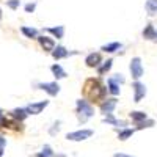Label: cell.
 <instances>
[{"instance_id": "obj_1", "label": "cell", "mask_w": 157, "mask_h": 157, "mask_svg": "<svg viewBox=\"0 0 157 157\" xmlns=\"http://www.w3.org/2000/svg\"><path fill=\"white\" fill-rule=\"evenodd\" d=\"M107 88L104 86L98 78H88L83 85V94L88 99V102H104L107 96Z\"/></svg>"}, {"instance_id": "obj_2", "label": "cell", "mask_w": 157, "mask_h": 157, "mask_svg": "<svg viewBox=\"0 0 157 157\" xmlns=\"http://www.w3.org/2000/svg\"><path fill=\"white\" fill-rule=\"evenodd\" d=\"M75 115L77 120L80 121L82 124H85L90 118L94 116V107L85 99H78L77 101V109H75Z\"/></svg>"}, {"instance_id": "obj_3", "label": "cell", "mask_w": 157, "mask_h": 157, "mask_svg": "<svg viewBox=\"0 0 157 157\" xmlns=\"http://www.w3.org/2000/svg\"><path fill=\"white\" fill-rule=\"evenodd\" d=\"M129 69H130V75H132L134 80H140V78L143 77V72H145L143 64H141V58L140 57H134L132 60H130Z\"/></svg>"}, {"instance_id": "obj_4", "label": "cell", "mask_w": 157, "mask_h": 157, "mask_svg": "<svg viewBox=\"0 0 157 157\" xmlns=\"http://www.w3.org/2000/svg\"><path fill=\"white\" fill-rule=\"evenodd\" d=\"M94 132L91 129H80V130H74V132H69L66 134V140H71V141H83L86 138H90Z\"/></svg>"}, {"instance_id": "obj_5", "label": "cell", "mask_w": 157, "mask_h": 157, "mask_svg": "<svg viewBox=\"0 0 157 157\" xmlns=\"http://www.w3.org/2000/svg\"><path fill=\"white\" fill-rule=\"evenodd\" d=\"M132 88H134V102H141V99L146 96V86L145 83H141L140 80H135L132 83Z\"/></svg>"}, {"instance_id": "obj_6", "label": "cell", "mask_w": 157, "mask_h": 157, "mask_svg": "<svg viewBox=\"0 0 157 157\" xmlns=\"http://www.w3.org/2000/svg\"><path fill=\"white\" fill-rule=\"evenodd\" d=\"M118 105V101L116 98H112V99H105L102 104H101V113L104 116H109V115H113V110L116 109Z\"/></svg>"}, {"instance_id": "obj_7", "label": "cell", "mask_w": 157, "mask_h": 157, "mask_svg": "<svg viewBox=\"0 0 157 157\" xmlns=\"http://www.w3.org/2000/svg\"><path fill=\"white\" fill-rule=\"evenodd\" d=\"M39 90L46 91L49 96H57L60 93V85L57 82H44V83H39L38 85Z\"/></svg>"}, {"instance_id": "obj_8", "label": "cell", "mask_w": 157, "mask_h": 157, "mask_svg": "<svg viewBox=\"0 0 157 157\" xmlns=\"http://www.w3.org/2000/svg\"><path fill=\"white\" fill-rule=\"evenodd\" d=\"M47 105H49V101L44 99V101H39V102H32V104H29L25 109H27L29 115H39Z\"/></svg>"}, {"instance_id": "obj_9", "label": "cell", "mask_w": 157, "mask_h": 157, "mask_svg": "<svg viewBox=\"0 0 157 157\" xmlns=\"http://www.w3.org/2000/svg\"><path fill=\"white\" fill-rule=\"evenodd\" d=\"M85 64L88 68H99L102 64L101 54H99V52H91V54H88L86 58H85Z\"/></svg>"}, {"instance_id": "obj_10", "label": "cell", "mask_w": 157, "mask_h": 157, "mask_svg": "<svg viewBox=\"0 0 157 157\" xmlns=\"http://www.w3.org/2000/svg\"><path fill=\"white\" fill-rule=\"evenodd\" d=\"M38 43H39V46H41L46 52H50V54H52V50L55 49V41H54V38H52V36H46V35L38 36Z\"/></svg>"}, {"instance_id": "obj_11", "label": "cell", "mask_w": 157, "mask_h": 157, "mask_svg": "<svg viewBox=\"0 0 157 157\" xmlns=\"http://www.w3.org/2000/svg\"><path fill=\"white\" fill-rule=\"evenodd\" d=\"M107 90H109V93L112 96H118L121 93V88H120V83H118L113 77H110L109 80H107Z\"/></svg>"}, {"instance_id": "obj_12", "label": "cell", "mask_w": 157, "mask_h": 157, "mask_svg": "<svg viewBox=\"0 0 157 157\" xmlns=\"http://www.w3.org/2000/svg\"><path fill=\"white\" fill-rule=\"evenodd\" d=\"M52 57H54L55 60L68 58L69 57V50H66V47H63V46H57L54 50H52Z\"/></svg>"}, {"instance_id": "obj_13", "label": "cell", "mask_w": 157, "mask_h": 157, "mask_svg": "<svg viewBox=\"0 0 157 157\" xmlns=\"http://www.w3.org/2000/svg\"><path fill=\"white\" fill-rule=\"evenodd\" d=\"M46 32L50 33L52 36L57 38V39H61L64 36V27H63V25H58V27H47Z\"/></svg>"}, {"instance_id": "obj_14", "label": "cell", "mask_w": 157, "mask_h": 157, "mask_svg": "<svg viewBox=\"0 0 157 157\" xmlns=\"http://www.w3.org/2000/svg\"><path fill=\"white\" fill-rule=\"evenodd\" d=\"M130 120H132L135 124H138V123H141V121H145V120H148V115L145 113V112H140V110H135V112H130Z\"/></svg>"}, {"instance_id": "obj_15", "label": "cell", "mask_w": 157, "mask_h": 157, "mask_svg": "<svg viewBox=\"0 0 157 157\" xmlns=\"http://www.w3.org/2000/svg\"><path fill=\"white\" fill-rule=\"evenodd\" d=\"M104 123H107V124H110V126H115V127L120 126L121 129H124V126H126V121H123V120H116L113 115H109V116L104 118Z\"/></svg>"}, {"instance_id": "obj_16", "label": "cell", "mask_w": 157, "mask_h": 157, "mask_svg": "<svg viewBox=\"0 0 157 157\" xmlns=\"http://www.w3.org/2000/svg\"><path fill=\"white\" fill-rule=\"evenodd\" d=\"M50 71H52V74L55 75V78L58 80V78H64L68 74H66V71H64L58 63H55V64H52V68H50Z\"/></svg>"}, {"instance_id": "obj_17", "label": "cell", "mask_w": 157, "mask_h": 157, "mask_svg": "<svg viewBox=\"0 0 157 157\" xmlns=\"http://www.w3.org/2000/svg\"><path fill=\"white\" fill-rule=\"evenodd\" d=\"M143 38L145 39H155V35H157V30H155V27L152 24H149V25H146L145 27V30H143Z\"/></svg>"}, {"instance_id": "obj_18", "label": "cell", "mask_w": 157, "mask_h": 157, "mask_svg": "<svg viewBox=\"0 0 157 157\" xmlns=\"http://www.w3.org/2000/svg\"><path fill=\"white\" fill-rule=\"evenodd\" d=\"M145 10L149 16H157V0H146Z\"/></svg>"}, {"instance_id": "obj_19", "label": "cell", "mask_w": 157, "mask_h": 157, "mask_svg": "<svg viewBox=\"0 0 157 157\" xmlns=\"http://www.w3.org/2000/svg\"><path fill=\"white\" fill-rule=\"evenodd\" d=\"M123 46H121V43H109V44H105V46H102V52H105V54H115L116 50H120Z\"/></svg>"}, {"instance_id": "obj_20", "label": "cell", "mask_w": 157, "mask_h": 157, "mask_svg": "<svg viewBox=\"0 0 157 157\" xmlns=\"http://www.w3.org/2000/svg\"><path fill=\"white\" fill-rule=\"evenodd\" d=\"M11 116L16 118V120H19V121H24L25 118L29 116V112H27V109H14L11 112Z\"/></svg>"}, {"instance_id": "obj_21", "label": "cell", "mask_w": 157, "mask_h": 157, "mask_svg": "<svg viewBox=\"0 0 157 157\" xmlns=\"http://www.w3.org/2000/svg\"><path fill=\"white\" fill-rule=\"evenodd\" d=\"M134 132H135V129H129V127H124V129H121L120 132H118V140H121V141H124V140H127V138H130L134 135Z\"/></svg>"}, {"instance_id": "obj_22", "label": "cell", "mask_w": 157, "mask_h": 157, "mask_svg": "<svg viewBox=\"0 0 157 157\" xmlns=\"http://www.w3.org/2000/svg\"><path fill=\"white\" fill-rule=\"evenodd\" d=\"M21 32L24 33L25 38L30 39H38V30L36 29H30V27H21Z\"/></svg>"}, {"instance_id": "obj_23", "label": "cell", "mask_w": 157, "mask_h": 157, "mask_svg": "<svg viewBox=\"0 0 157 157\" xmlns=\"http://www.w3.org/2000/svg\"><path fill=\"white\" fill-rule=\"evenodd\" d=\"M112 64H113V60H112V58L107 60V61H104L101 66L98 68V74H99V75H104L105 72H109V71L112 69Z\"/></svg>"}, {"instance_id": "obj_24", "label": "cell", "mask_w": 157, "mask_h": 157, "mask_svg": "<svg viewBox=\"0 0 157 157\" xmlns=\"http://www.w3.org/2000/svg\"><path fill=\"white\" fill-rule=\"evenodd\" d=\"M52 155H54V152H52V148H50L49 145H46V146L43 148V151L38 152L35 157H52Z\"/></svg>"}, {"instance_id": "obj_25", "label": "cell", "mask_w": 157, "mask_h": 157, "mask_svg": "<svg viewBox=\"0 0 157 157\" xmlns=\"http://www.w3.org/2000/svg\"><path fill=\"white\" fill-rule=\"evenodd\" d=\"M154 124H155L154 120H145V121H141V123L137 124V129H138V130H141V129H148V127H152Z\"/></svg>"}, {"instance_id": "obj_26", "label": "cell", "mask_w": 157, "mask_h": 157, "mask_svg": "<svg viewBox=\"0 0 157 157\" xmlns=\"http://www.w3.org/2000/svg\"><path fill=\"white\" fill-rule=\"evenodd\" d=\"M6 5L11 8V10H17L21 6V0H8Z\"/></svg>"}, {"instance_id": "obj_27", "label": "cell", "mask_w": 157, "mask_h": 157, "mask_svg": "<svg viewBox=\"0 0 157 157\" xmlns=\"http://www.w3.org/2000/svg\"><path fill=\"white\" fill-rule=\"evenodd\" d=\"M5 146H6V138L0 135V157L3 155V151H5Z\"/></svg>"}, {"instance_id": "obj_28", "label": "cell", "mask_w": 157, "mask_h": 157, "mask_svg": "<svg viewBox=\"0 0 157 157\" xmlns=\"http://www.w3.org/2000/svg\"><path fill=\"white\" fill-rule=\"evenodd\" d=\"M35 8H36V3H35V2L27 3V5H25V13H33V11H35Z\"/></svg>"}, {"instance_id": "obj_29", "label": "cell", "mask_w": 157, "mask_h": 157, "mask_svg": "<svg viewBox=\"0 0 157 157\" xmlns=\"http://www.w3.org/2000/svg\"><path fill=\"white\" fill-rule=\"evenodd\" d=\"M113 78H115V80H116L118 83H120V85H121V83H124V77H123L121 74H116V75H113Z\"/></svg>"}, {"instance_id": "obj_30", "label": "cell", "mask_w": 157, "mask_h": 157, "mask_svg": "<svg viewBox=\"0 0 157 157\" xmlns=\"http://www.w3.org/2000/svg\"><path fill=\"white\" fill-rule=\"evenodd\" d=\"M113 157H134V155H129V154H124V152H116V154H113Z\"/></svg>"}, {"instance_id": "obj_31", "label": "cell", "mask_w": 157, "mask_h": 157, "mask_svg": "<svg viewBox=\"0 0 157 157\" xmlns=\"http://www.w3.org/2000/svg\"><path fill=\"white\" fill-rule=\"evenodd\" d=\"M2 118H3V115H2V110H0V120H2Z\"/></svg>"}, {"instance_id": "obj_32", "label": "cell", "mask_w": 157, "mask_h": 157, "mask_svg": "<svg viewBox=\"0 0 157 157\" xmlns=\"http://www.w3.org/2000/svg\"><path fill=\"white\" fill-rule=\"evenodd\" d=\"M0 21H2V10H0Z\"/></svg>"}]
</instances>
